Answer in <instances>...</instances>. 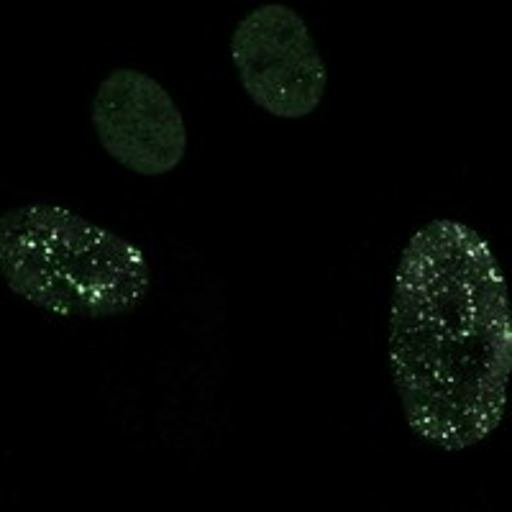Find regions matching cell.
I'll list each match as a JSON object with an SVG mask.
<instances>
[{"instance_id": "obj_3", "label": "cell", "mask_w": 512, "mask_h": 512, "mask_svg": "<svg viewBox=\"0 0 512 512\" xmlns=\"http://www.w3.org/2000/svg\"><path fill=\"white\" fill-rule=\"evenodd\" d=\"M231 59L244 93L269 116L297 121L323 103L326 62L295 8L267 3L246 13L231 36Z\"/></svg>"}, {"instance_id": "obj_2", "label": "cell", "mask_w": 512, "mask_h": 512, "mask_svg": "<svg viewBox=\"0 0 512 512\" xmlns=\"http://www.w3.org/2000/svg\"><path fill=\"white\" fill-rule=\"evenodd\" d=\"M0 274L13 295L57 318H121L152 287L139 246L49 203L0 216Z\"/></svg>"}, {"instance_id": "obj_1", "label": "cell", "mask_w": 512, "mask_h": 512, "mask_svg": "<svg viewBox=\"0 0 512 512\" xmlns=\"http://www.w3.org/2000/svg\"><path fill=\"white\" fill-rule=\"evenodd\" d=\"M390 374L420 441L464 451L500 428L512 374L505 272L474 228L433 218L400 254Z\"/></svg>"}, {"instance_id": "obj_4", "label": "cell", "mask_w": 512, "mask_h": 512, "mask_svg": "<svg viewBox=\"0 0 512 512\" xmlns=\"http://www.w3.org/2000/svg\"><path fill=\"white\" fill-rule=\"evenodd\" d=\"M93 128L113 162L141 177L175 172L187 154V126L172 95L139 70H113L95 90Z\"/></svg>"}]
</instances>
